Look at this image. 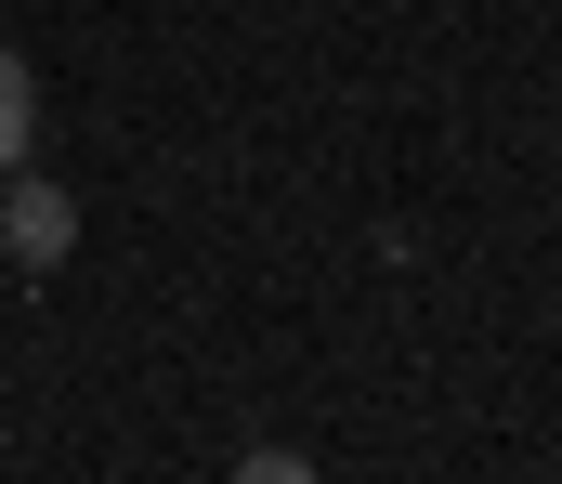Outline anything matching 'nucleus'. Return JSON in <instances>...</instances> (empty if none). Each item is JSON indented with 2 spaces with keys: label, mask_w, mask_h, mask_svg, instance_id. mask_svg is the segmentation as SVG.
<instances>
[{
  "label": "nucleus",
  "mask_w": 562,
  "mask_h": 484,
  "mask_svg": "<svg viewBox=\"0 0 562 484\" xmlns=\"http://www.w3.org/2000/svg\"><path fill=\"white\" fill-rule=\"evenodd\" d=\"M236 484H327V472H314L301 446H249V459H236Z\"/></svg>",
  "instance_id": "obj_3"
},
{
  "label": "nucleus",
  "mask_w": 562,
  "mask_h": 484,
  "mask_svg": "<svg viewBox=\"0 0 562 484\" xmlns=\"http://www.w3.org/2000/svg\"><path fill=\"white\" fill-rule=\"evenodd\" d=\"M0 249H13L26 275H53V262L79 249V196L40 183V170H0Z\"/></svg>",
  "instance_id": "obj_1"
},
{
  "label": "nucleus",
  "mask_w": 562,
  "mask_h": 484,
  "mask_svg": "<svg viewBox=\"0 0 562 484\" xmlns=\"http://www.w3.org/2000/svg\"><path fill=\"white\" fill-rule=\"evenodd\" d=\"M26 145H40V79H26V53L0 40V170H26Z\"/></svg>",
  "instance_id": "obj_2"
}]
</instances>
